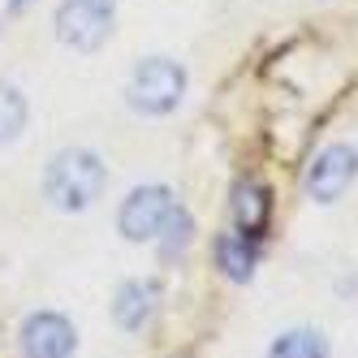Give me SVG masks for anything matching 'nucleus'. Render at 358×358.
I'll use <instances>...</instances> for the list:
<instances>
[{"mask_svg":"<svg viewBox=\"0 0 358 358\" xmlns=\"http://www.w3.org/2000/svg\"><path fill=\"white\" fill-rule=\"evenodd\" d=\"M156 306H160V285L156 280H125L117 289V302H113V320L125 328V332H143L151 320H156Z\"/></svg>","mask_w":358,"mask_h":358,"instance_id":"obj_7","label":"nucleus"},{"mask_svg":"<svg viewBox=\"0 0 358 358\" xmlns=\"http://www.w3.org/2000/svg\"><path fill=\"white\" fill-rule=\"evenodd\" d=\"M22 130H27V99L17 87L0 83V143H13Z\"/></svg>","mask_w":358,"mask_h":358,"instance_id":"obj_11","label":"nucleus"},{"mask_svg":"<svg viewBox=\"0 0 358 358\" xmlns=\"http://www.w3.org/2000/svg\"><path fill=\"white\" fill-rule=\"evenodd\" d=\"M216 264L229 280H250L255 276V246L246 234H220L216 238Z\"/></svg>","mask_w":358,"mask_h":358,"instance_id":"obj_9","label":"nucleus"},{"mask_svg":"<svg viewBox=\"0 0 358 358\" xmlns=\"http://www.w3.org/2000/svg\"><path fill=\"white\" fill-rule=\"evenodd\" d=\"M358 177V147L350 143H332L306 169V194L315 203H337Z\"/></svg>","mask_w":358,"mask_h":358,"instance_id":"obj_5","label":"nucleus"},{"mask_svg":"<svg viewBox=\"0 0 358 358\" xmlns=\"http://www.w3.org/2000/svg\"><path fill=\"white\" fill-rule=\"evenodd\" d=\"M272 216V199L259 182H238L234 186V220H238V234L246 238H259L264 224Z\"/></svg>","mask_w":358,"mask_h":358,"instance_id":"obj_8","label":"nucleus"},{"mask_svg":"<svg viewBox=\"0 0 358 358\" xmlns=\"http://www.w3.org/2000/svg\"><path fill=\"white\" fill-rule=\"evenodd\" d=\"M78 337L73 324L57 311H39L22 324V358H73Z\"/></svg>","mask_w":358,"mask_h":358,"instance_id":"obj_6","label":"nucleus"},{"mask_svg":"<svg viewBox=\"0 0 358 358\" xmlns=\"http://www.w3.org/2000/svg\"><path fill=\"white\" fill-rule=\"evenodd\" d=\"M173 212H177V199H173L169 186H138V190H130V199L121 203L117 229L130 242H151V238H160V229L169 224Z\"/></svg>","mask_w":358,"mask_h":358,"instance_id":"obj_4","label":"nucleus"},{"mask_svg":"<svg viewBox=\"0 0 358 358\" xmlns=\"http://www.w3.org/2000/svg\"><path fill=\"white\" fill-rule=\"evenodd\" d=\"M27 5H31V0H9V13H22Z\"/></svg>","mask_w":358,"mask_h":358,"instance_id":"obj_13","label":"nucleus"},{"mask_svg":"<svg viewBox=\"0 0 358 358\" xmlns=\"http://www.w3.org/2000/svg\"><path fill=\"white\" fill-rule=\"evenodd\" d=\"M113 5L117 0H61L57 39L78 48V52H95L113 31Z\"/></svg>","mask_w":358,"mask_h":358,"instance_id":"obj_3","label":"nucleus"},{"mask_svg":"<svg viewBox=\"0 0 358 358\" xmlns=\"http://www.w3.org/2000/svg\"><path fill=\"white\" fill-rule=\"evenodd\" d=\"M130 108L143 113V117H164L173 113L177 104H182V95H186V69L169 61V57H147L138 69H134V78H130Z\"/></svg>","mask_w":358,"mask_h":358,"instance_id":"obj_2","label":"nucleus"},{"mask_svg":"<svg viewBox=\"0 0 358 358\" xmlns=\"http://www.w3.org/2000/svg\"><path fill=\"white\" fill-rule=\"evenodd\" d=\"M160 234H173V238L164 242V255H173V250H186V242H190V234H194V220H190L182 208H177V212L169 216V224L160 229Z\"/></svg>","mask_w":358,"mask_h":358,"instance_id":"obj_12","label":"nucleus"},{"mask_svg":"<svg viewBox=\"0 0 358 358\" xmlns=\"http://www.w3.org/2000/svg\"><path fill=\"white\" fill-rule=\"evenodd\" d=\"M268 358H328V337L320 328H289L268 345Z\"/></svg>","mask_w":358,"mask_h":358,"instance_id":"obj_10","label":"nucleus"},{"mask_svg":"<svg viewBox=\"0 0 358 358\" xmlns=\"http://www.w3.org/2000/svg\"><path fill=\"white\" fill-rule=\"evenodd\" d=\"M104 186H108V169L87 147L57 151L48 173H43V194L57 212H87L91 203L104 194Z\"/></svg>","mask_w":358,"mask_h":358,"instance_id":"obj_1","label":"nucleus"}]
</instances>
